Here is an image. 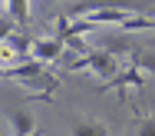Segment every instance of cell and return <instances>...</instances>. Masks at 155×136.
I'll return each mask as SVG.
<instances>
[{"label":"cell","mask_w":155,"mask_h":136,"mask_svg":"<svg viewBox=\"0 0 155 136\" xmlns=\"http://www.w3.org/2000/svg\"><path fill=\"white\" fill-rule=\"evenodd\" d=\"M69 20H86V23H116L119 30H152L155 20L149 17H139V13H129L122 7H73L69 10Z\"/></svg>","instance_id":"1"},{"label":"cell","mask_w":155,"mask_h":136,"mask_svg":"<svg viewBox=\"0 0 155 136\" xmlns=\"http://www.w3.org/2000/svg\"><path fill=\"white\" fill-rule=\"evenodd\" d=\"M66 67H69V73H76V70H93V73H99V76L112 80V76L119 73V60H116V53H109V50H89L86 57L69 60Z\"/></svg>","instance_id":"2"},{"label":"cell","mask_w":155,"mask_h":136,"mask_svg":"<svg viewBox=\"0 0 155 136\" xmlns=\"http://www.w3.org/2000/svg\"><path fill=\"white\" fill-rule=\"evenodd\" d=\"M63 50H66V43H63L60 37H36L33 40V50H30V60L36 63H53V60H60Z\"/></svg>","instance_id":"3"},{"label":"cell","mask_w":155,"mask_h":136,"mask_svg":"<svg viewBox=\"0 0 155 136\" xmlns=\"http://www.w3.org/2000/svg\"><path fill=\"white\" fill-rule=\"evenodd\" d=\"M142 83H145V73L132 63V67L119 70L112 80H106V83H102V90H125V86H142Z\"/></svg>","instance_id":"4"},{"label":"cell","mask_w":155,"mask_h":136,"mask_svg":"<svg viewBox=\"0 0 155 136\" xmlns=\"http://www.w3.org/2000/svg\"><path fill=\"white\" fill-rule=\"evenodd\" d=\"M23 86H30V100H46V96H53V90L60 86V80L56 76H50V73H40V76H33V80H27Z\"/></svg>","instance_id":"5"},{"label":"cell","mask_w":155,"mask_h":136,"mask_svg":"<svg viewBox=\"0 0 155 136\" xmlns=\"http://www.w3.org/2000/svg\"><path fill=\"white\" fill-rule=\"evenodd\" d=\"M10 133L13 136H33L36 133V120L30 110H13L10 113Z\"/></svg>","instance_id":"6"},{"label":"cell","mask_w":155,"mask_h":136,"mask_svg":"<svg viewBox=\"0 0 155 136\" xmlns=\"http://www.w3.org/2000/svg\"><path fill=\"white\" fill-rule=\"evenodd\" d=\"M69 133L73 136H109V130H106V123H99V120H73Z\"/></svg>","instance_id":"7"},{"label":"cell","mask_w":155,"mask_h":136,"mask_svg":"<svg viewBox=\"0 0 155 136\" xmlns=\"http://www.w3.org/2000/svg\"><path fill=\"white\" fill-rule=\"evenodd\" d=\"M3 13H7L17 27H23V23L30 20V3H27V0H7V3H3Z\"/></svg>","instance_id":"8"},{"label":"cell","mask_w":155,"mask_h":136,"mask_svg":"<svg viewBox=\"0 0 155 136\" xmlns=\"http://www.w3.org/2000/svg\"><path fill=\"white\" fill-rule=\"evenodd\" d=\"M135 67L142 70V73H152V76H155V50H142V53H135Z\"/></svg>","instance_id":"9"},{"label":"cell","mask_w":155,"mask_h":136,"mask_svg":"<svg viewBox=\"0 0 155 136\" xmlns=\"http://www.w3.org/2000/svg\"><path fill=\"white\" fill-rule=\"evenodd\" d=\"M135 136H155V116H142L135 123Z\"/></svg>","instance_id":"10"}]
</instances>
